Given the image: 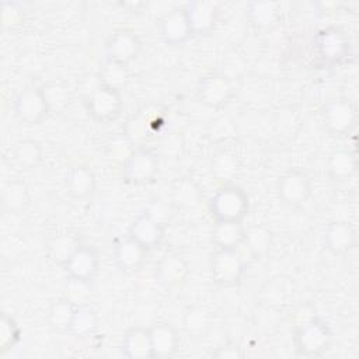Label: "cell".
<instances>
[{"instance_id":"obj_1","label":"cell","mask_w":359,"mask_h":359,"mask_svg":"<svg viewBox=\"0 0 359 359\" xmlns=\"http://www.w3.org/2000/svg\"><path fill=\"white\" fill-rule=\"evenodd\" d=\"M209 209L215 220L241 222L248 210V198L240 187L224 184L212 196Z\"/></svg>"},{"instance_id":"obj_2","label":"cell","mask_w":359,"mask_h":359,"mask_svg":"<svg viewBox=\"0 0 359 359\" xmlns=\"http://www.w3.org/2000/svg\"><path fill=\"white\" fill-rule=\"evenodd\" d=\"M331 341L332 334L330 327L318 318L304 321L297 328L294 335V346L297 353L307 358L324 353L331 345Z\"/></svg>"},{"instance_id":"obj_3","label":"cell","mask_w":359,"mask_h":359,"mask_svg":"<svg viewBox=\"0 0 359 359\" xmlns=\"http://www.w3.org/2000/svg\"><path fill=\"white\" fill-rule=\"evenodd\" d=\"M244 273V261L237 250H216L210 259V275L215 283L231 286L240 282Z\"/></svg>"},{"instance_id":"obj_4","label":"cell","mask_w":359,"mask_h":359,"mask_svg":"<svg viewBox=\"0 0 359 359\" xmlns=\"http://www.w3.org/2000/svg\"><path fill=\"white\" fill-rule=\"evenodd\" d=\"M122 168L126 182L133 185L147 184L158 172V157L149 149L136 147Z\"/></svg>"},{"instance_id":"obj_5","label":"cell","mask_w":359,"mask_h":359,"mask_svg":"<svg viewBox=\"0 0 359 359\" xmlns=\"http://www.w3.org/2000/svg\"><path fill=\"white\" fill-rule=\"evenodd\" d=\"M90 115L100 122L114 121L122 109L121 90L100 84L90 97L86 98Z\"/></svg>"},{"instance_id":"obj_6","label":"cell","mask_w":359,"mask_h":359,"mask_svg":"<svg viewBox=\"0 0 359 359\" xmlns=\"http://www.w3.org/2000/svg\"><path fill=\"white\" fill-rule=\"evenodd\" d=\"M324 125L337 136L349 133L358 121L356 105L348 98H337L324 107L323 112Z\"/></svg>"},{"instance_id":"obj_7","label":"cell","mask_w":359,"mask_h":359,"mask_svg":"<svg viewBox=\"0 0 359 359\" xmlns=\"http://www.w3.org/2000/svg\"><path fill=\"white\" fill-rule=\"evenodd\" d=\"M142 49L140 39L130 29H118L115 31L105 45L107 60L128 66L135 60Z\"/></svg>"},{"instance_id":"obj_8","label":"cell","mask_w":359,"mask_h":359,"mask_svg":"<svg viewBox=\"0 0 359 359\" xmlns=\"http://www.w3.org/2000/svg\"><path fill=\"white\" fill-rule=\"evenodd\" d=\"M234 94V84L224 73L206 74L198 86L199 100L209 107L224 105Z\"/></svg>"},{"instance_id":"obj_9","label":"cell","mask_w":359,"mask_h":359,"mask_svg":"<svg viewBox=\"0 0 359 359\" xmlns=\"http://www.w3.org/2000/svg\"><path fill=\"white\" fill-rule=\"evenodd\" d=\"M15 115L27 125H38L49 114L39 88H24L14 101Z\"/></svg>"},{"instance_id":"obj_10","label":"cell","mask_w":359,"mask_h":359,"mask_svg":"<svg viewBox=\"0 0 359 359\" xmlns=\"http://www.w3.org/2000/svg\"><path fill=\"white\" fill-rule=\"evenodd\" d=\"M276 189L279 198L285 203L296 206L309 198L311 192V181L306 172L300 170H292L279 178Z\"/></svg>"},{"instance_id":"obj_11","label":"cell","mask_w":359,"mask_h":359,"mask_svg":"<svg viewBox=\"0 0 359 359\" xmlns=\"http://www.w3.org/2000/svg\"><path fill=\"white\" fill-rule=\"evenodd\" d=\"M194 35L184 8H175L160 21V36L168 45H182Z\"/></svg>"},{"instance_id":"obj_12","label":"cell","mask_w":359,"mask_h":359,"mask_svg":"<svg viewBox=\"0 0 359 359\" xmlns=\"http://www.w3.org/2000/svg\"><path fill=\"white\" fill-rule=\"evenodd\" d=\"M188 273V262L177 254H168L163 257L156 266V279L165 289H174L182 285Z\"/></svg>"},{"instance_id":"obj_13","label":"cell","mask_w":359,"mask_h":359,"mask_svg":"<svg viewBox=\"0 0 359 359\" xmlns=\"http://www.w3.org/2000/svg\"><path fill=\"white\" fill-rule=\"evenodd\" d=\"M348 39L338 28H327L316 38V48L324 62L335 63L341 60L348 50Z\"/></svg>"},{"instance_id":"obj_14","label":"cell","mask_w":359,"mask_h":359,"mask_svg":"<svg viewBox=\"0 0 359 359\" xmlns=\"http://www.w3.org/2000/svg\"><path fill=\"white\" fill-rule=\"evenodd\" d=\"M184 10L187 13L194 35H208L215 28L217 8L212 1H192Z\"/></svg>"},{"instance_id":"obj_15","label":"cell","mask_w":359,"mask_h":359,"mask_svg":"<svg viewBox=\"0 0 359 359\" xmlns=\"http://www.w3.org/2000/svg\"><path fill=\"white\" fill-rule=\"evenodd\" d=\"M153 358H168L174 355L180 345L177 330L168 323H156L149 328Z\"/></svg>"},{"instance_id":"obj_16","label":"cell","mask_w":359,"mask_h":359,"mask_svg":"<svg viewBox=\"0 0 359 359\" xmlns=\"http://www.w3.org/2000/svg\"><path fill=\"white\" fill-rule=\"evenodd\" d=\"M146 251L147 250L142 244L128 236L119 240L115 245V264L123 272H135L142 266L146 258Z\"/></svg>"},{"instance_id":"obj_17","label":"cell","mask_w":359,"mask_h":359,"mask_svg":"<svg viewBox=\"0 0 359 359\" xmlns=\"http://www.w3.org/2000/svg\"><path fill=\"white\" fill-rule=\"evenodd\" d=\"M69 276L91 280L98 269L97 251L90 245H80L65 265Z\"/></svg>"},{"instance_id":"obj_18","label":"cell","mask_w":359,"mask_h":359,"mask_svg":"<svg viewBox=\"0 0 359 359\" xmlns=\"http://www.w3.org/2000/svg\"><path fill=\"white\" fill-rule=\"evenodd\" d=\"M163 233L164 227L153 220L146 212L139 215L129 227V236L146 250L158 245L163 238Z\"/></svg>"},{"instance_id":"obj_19","label":"cell","mask_w":359,"mask_h":359,"mask_svg":"<svg viewBox=\"0 0 359 359\" xmlns=\"http://www.w3.org/2000/svg\"><path fill=\"white\" fill-rule=\"evenodd\" d=\"M324 243L334 254H345L356 247V233L349 223L334 222L324 233Z\"/></svg>"},{"instance_id":"obj_20","label":"cell","mask_w":359,"mask_h":359,"mask_svg":"<svg viewBox=\"0 0 359 359\" xmlns=\"http://www.w3.org/2000/svg\"><path fill=\"white\" fill-rule=\"evenodd\" d=\"M245 236V229L241 222L216 220L212 230V241L219 250H237Z\"/></svg>"},{"instance_id":"obj_21","label":"cell","mask_w":359,"mask_h":359,"mask_svg":"<svg viewBox=\"0 0 359 359\" xmlns=\"http://www.w3.org/2000/svg\"><path fill=\"white\" fill-rule=\"evenodd\" d=\"M122 353L129 359L153 358L149 328L135 327L129 330L122 341Z\"/></svg>"},{"instance_id":"obj_22","label":"cell","mask_w":359,"mask_h":359,"mask_svg":"<svg viewBox=\"0 0 359 359\" xmlns=\"http://www.w3.org/2000/svg\"><path fill=\"white\" fill-rule=\"evenodd\" d=\"M95 189V175L86 165L73 167L67 175V191L76 199H84L93 195Z\"/></svg>"},{"instance_id":"obj_23","label":"cell","mask_w":359,"mask_h":359,"mask_svg":"<svg viewBox=\"0 0 359 359\" xmlns=\"http://www.w3.org/2000/svg\"><path fill=\"white\" fill-rule=\"evenodd\" d=\"M185 332L192 338H203L213 325L212 314L201 306L189 307L182 318Z\"/></svg>"},{"instance_id":"obj_24","label":"cell","mask_w":359,"mask_h":359,"mask_svg":"<svg viewBox=\"0 0 359 359\" xmlns=\"http://www.w3.org/2000/svg\"><path fill=\"white\" fill-rule=\"evenodd\" d=\"M327 168L334 181H345L358 170L356 156L349 150H337L330 156Z\"/></svg>"},{"instance_id":"obj_25","label":"cell","mask_w":359,"mask_h":359,"mask_svg":"<svg viewBox=\"0 0 359 359\" xmlns=\"http://www.w3.org/2000/svg\"><path fill=\"white\" fill-rule=\"evenodd\" d=\"M80 245L81 243L76 234L62 233L50 240L48 250L52 261L65 266Z\"/></svg>"},{"instance_id":"obj_26","label":"cell","mask_w":359,"mask_h":359,"mask_svg":"<svg viewBox=\"0 0 359 359\" xmlns=\"http://www.w3.org/2000/svg\"><path fill=\"white\" fill-rule=\"evenodd\" d=\"M1 202L6 212L20 213L21 210L25 209V206L29 202V194H28L27 185L20 180L10 181L3 189Z\"/></svg>"},{"instance_id":"obj_27","label":"cell","mask_w":359,"mask_h":359,"mask_svg":"<svg viewBox=\"0 0 359 359\" xmlns=\"http://www.w3.org/2000/svg\"><path fill=\"white\" fill-rule=\"evenodd\" d=\"M49 112L60 114L70 105V91L59 81H48L39 87Z\"/></svg>"},{"instance_id":"obj_28","label":"cell","mask_w":359,"mask_h":359,"mask_svg":"<svg viewBox=\"0 0 359 359\" xmlns=\"http://www.w3.org/2000/svg\"><path fill=\"white\" fill-rule=\"evenodd\" d=\"M172 205L182 209L196 208L202 199L199 187L191 178H180L172 185Z\"/></svg>"},{"instance_id":"obj_29","label":"cell","mask_w":359,"mask_h":359,"mask_svg":"<svg viewBox=\"0 0 359 359\" xmlns=\"http://www.w3.org/2000/svg\"><path fill=\"white\" fill-rule=\"evenodd\" d=\"M42 156V146L34 139H22L13 147V157L24 170L35 168L41 163Z\"/></svg>"},{"instance_id":"obj_30","label":"cell","mask_w":359,"mask_h":359,"mask_svg":"<svg viewBox=\"0 0 359 359\" xmlns=\"http://www.w3.org/2000/svg\"><path fill=\"white\" fill-rule=\"evenodd\" d=\"M212 175L224 184H229L238 172V160L233 151L222 150L210 161Z\"/></svg>"},{"instance_id":"obj_31","label":"cell","mask_w":359,"mask_h":359,"mask_svg":"<svg viewBox=\"0 0 359 359\" xmlns=\"http://www.w3.org/2000/svg\"><path fill=\"white\" fill-rule=\"evenodd\" d=\"M76 306L66 297H62L50 304L48 313V323L56 331H69L72 320L76 313Z\"/></svg>"},{"instance_id":"obj_32","label":"cell","mask_w":359,"mask_h":359,"mask_svg":"<svg viewBox=\"0 0 359 359\" xmlns=\"http://www.w3.org/2000/svg\"><path fill=\"white\" fill-rule=\"evenodd\" d=\"M272 244V236L271 231L264 226H254L248 230H245L244 241L241 245H245L248 252L255 257H264L268 254Z\"/></svg>"},{"instance_id":"obj_33","label":"cell","mask_w":359,"mask_h":359,"mask_svg":"<svg viewBox=\"0 0 359 359\" xmlns=\"http://www.w3.org/2000/svg\"><path fill=\"white\" fill-rule=\"evenodd\" d=\"M250 22L255 28H269L278 18V3L273 1H255L248 7Z\"/></svg>"},{"instance_id":"obj_34","label":"cell","mask_w":359,"mask_h":359,"mask_svg":"<svg viewBox=\"0 0 359 359\" xmlns=\"http://www.w3.org/2000/svg\"><path fill=\"white\" fill-rule=\"evenodd\" d=\"M98 318L93 309L87 306H79L72 320L69 331L77 338L90 337L97 330Z\"/></svg>"},{"instance_id":"obj_35","label":"cell","mask_w":359,"mask_h":359,"mask_svg":"<svg viewBox=\"0 0 359 359\" xmlns=\"http://www.w3.org/2000/svg\"><path fill=\"white\" fill-rule=\"evenodd\" d=\"M292 294V285L287 279L275 278L271 283H268L261 293L262 302L268 306H279L286 303V300Z\"/></svg>"},{"instance_id":"obj_36","label":"cell","mask_w":359,"mask_h":359,"mask_svg":"<svg viewBox=\"0 0 359 359\" xmlns=\"http://www.w3.org/2000/svg\"><path fill=\"white\" fill-rule=\"evenodd\" d=\"M100 80H101V84H104V86L121 90L129 81L128 66L107 60V63L101 69Z\"/></svg>"},{"instance_id":"obj_37","label":"cell","mask_w":359,"mask_h":359,"mask_svg":"<svg viewBox=\"0 0 359 359\" xmlns=\"http://www.w3.org/2000/svg\"><path fill=\"white\" fill-rule=\"evenodd\" d=\"M91 296V285L90 280L79 279L69 276L67 282L65 283V296L70 303H73L76 307L86 306Z\"/></svg>"},{"instance_id":"obj_38","label":"cell","mask_w":359,"mask_h":359,"mask_svg":"<svg viewBox=\"0 0 359 359\" xmlns=\"http://www.w3.org/2000/svg\"><path fill=\"white\" fill-rule=\"evenodd\" d=\"M135 149V143L125 133H122L109 140L107 146V154L111 160L123 165L126 160L132 156Z\"/></svg>"},{"instance_id":"obj_39","label":"cell","mask_w":359,"mask_h":359,"mask_svg":"<svg viewBox=\"0 0 359 359\" xmlns=\"http://www.w3.org/2000/svg\"><path fill=\"white\" fill-rule=\"evenodd\" d=\"M20 327L15 320L6 313L0 321V346L3 351L11 349L20 341Z\"/></svg>"},{"instance_id":"obj_40","label":"cell","mask_w":359,"mask_h":359,"mask_svg":"<svg viewBox=\"0 0 359 359\" xmlns=\"http://www.w3.org/2000/svg\"><path fill=\"white\" fill-rule=\"evenodd\" d=\"M146 213L156 220L160 226H165L171 222L172 216H174V208H172V202H167L164 199H154L146 209Z\"/></svg>"},{"instance_id":"obj_41","label":"cell","mask_w":359,"mask_h":359,"mask_svg":"<svg viewBox=\"0 0 359 359\" xmlns=\"http://www.w3.org/2000/svg\"><path fill=\"white\" fill-rule=\"evenodd\" d=\"M236 135L234 122L229 116H219L209 128V136L215 142H224Z\"/></svg>"},{"instance_id":"obj_42","label":"cell","mask_w":359,"mask_h":359,"mask_svg":"<svg viewBox=\"0 0 359 359\" xmlns=\"http://www.w3.org/2000/svg\"><path fill=\"white\" fill-rule=\"evenodd\" d=\"M184 149L182 136L178 133H167L160 140V150L167 157H178L181 156Z\"/></svg>"},{"instance_id":"obj_43","label":"cell","mask_w":359,"mask_h":359,"mask_svg":"<svg viewBox=\"0 0 359 359\" xmlns=\"http://www.w3.org/2000/svg\"><path fill=\"white\" fill-rule=\"evenodd\" d=\"M1 11H3L1 13L3 24L7 28H14V27L20 25L24 20L22 8L15 3H3Z\"/></svg>"},{"instance_id":"obj_44","label":"cell","mask_w":359,"mask_h":359,"mask_svg":"<svg viewBox=\"0 0 359 359\" xmlns=\"http://www.w3.org/2000/svg\"><path fill=\"white\" fill-rule=\"evenodd\" d=\"M213 358L217 359H238L243 356L240 348H237L236 345H223L220 348H217L213 353Z\"/></svg>"}]
</instances>
